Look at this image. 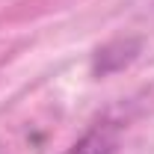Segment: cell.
<instances>
[{
  "label": "cell",
  "instance_id": "1",
  "mask_svg": "<svg viewBox=\"0 0 154 154\" xmlns=\"http://www.w3.org/2000/svg\"><path fill=\"white\" fill-rule=\"evenodd\" d=\"M116 151V134L110 128H95L83 139H77L65 154H113Z\"/></svg>",
  "mask_w": 154,
  "mask_h": 154
}]
</instances>
